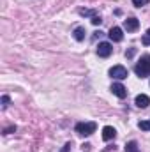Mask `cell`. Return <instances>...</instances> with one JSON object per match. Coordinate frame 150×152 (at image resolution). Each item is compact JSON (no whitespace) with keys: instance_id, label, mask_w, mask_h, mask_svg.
<instances>
[{"instance_id":"obj_1","label":"cell","mask_w":150,"mask_h":152,"mask_svg":"<svg viewBox=\"0 0 150 152\" xmlns=\"http://www.w3.org/2000/svg\"><path fill=\"white\" fill-rule=\"evenodd\" d=\"M134 73L140 76V78H147L150 76V55H143L141 60L136 64L134 67Z\"/></svg>"},{"instance_id":"obj_2","label":"cell","mask_w":150,"mask_h":152,"mask_svg":"<svg viewBox=\"0 0 150 152\" xmlns=\"http://www.w3.org/2000/svg\"><path fill=\"white\" fill-rule=\"evenodd\" d=\"M95 129H97L95 122H79V124H76V133L81 134V136H90L92 133H95Z\"/></svg>"},{"instance_id":"obj_3","label":"cell","mask_w":150,"mask_h":152,"mask_svg":"<svg viewBox=\"0 0 150 152\" xmlns=\"http://www.w3.org/2000/svg\"><path fill=\"white\" fill-rule=\"evenodd\" d=\"M110 76L115 80H125L127 78V69L124 66H113L110 69Z\"/></svg>"},{"instance_id":"obj_4","label":"cell","mask_w":150,"mask_h":152,"mask_svg":"<svg viewBox=\"0 0 150 152\" xmlns=\"http://www.w3.org/2000/svg\"><path fill=\"white\" fill-rule=\"evenodd\" d=\"M113 51L111 44L110 42H99V46H97V55L99 57H103V58H106V57H110Z\"/></svg>"},{"instance_id":"obj_5","label":"cell","mask_w":150,"mask_h":152,"mask_svg":"<svg viewBox=\"0 0 150 152\" xmlns=\"http://www.w3.org/2000/svg\"><path fill=\"white\" fill-rule=\"evenodd\" d=\"M111 92L117 96V97H120V99H124V97L127 96V88H125L122 83H113L111 85Z\"/></svg>"},{"instance_id":"obj_6","label":"cell","mask_w":150,"mask_h":152,"mask_svg":"<svg viewBox=\"0 0 150 152\" xmlns=\"http://www.w3.org/2000/svg\"><path fill=\"white\" fill-rule=\"evenodd\" d=\"M138 27H140V21H138L136 18H127V20L124 21V28H125L127 32H134V30H138Z\"/></svg>"},{"instance_id":"obj_7","label":"cell","mask_w":150,"mask_h":152,"mask_svg":"<svg viewBox=\"0 0 150 152\" xmlns=\"http://www.w3.org/2000/svg\"><path fill=\"white\" fill-rule=\"evenodd\" d=\"M110 39H111L113 42H120L122 37H124V34H122V28L120 27H111V30H110Z\"/></svg>"},{"instance_id":"obj_8","label":"cell","mask_w":150,"mask_h":152,"mask_svg":"<svg viewBox=\"0 0 150 152\" xmlns=\"http://www.w3.org/2000/svg\"><path fill=\"white\" fill-rule=\"evenodd\" d=\"M117 136V131H115V127L111 126H106V127H103V140L104 142H110Z\"/></svg>"},{"instance_id":"obj_9","label":"cell","mask_w":150,"mask_h":152,"mask_svg":"<svg viewBox=\"0 0 150 152\" xmlns=\"http://www.w3.org/2000/svg\"><path fill=\"white\" fill-rule=\"evenodd\" d=\"M134 103H136L138 108H147L150 104V97L145 96V94H140V96H136V101H134Z\"/></svg>"},{"instance_id":"obj_10","label":"cell","mask_w":150,"mask_h":152,"mask_svg":"<svg viewBox=\"0 0 150 152\" xmlns=\"http://www.w3.org/2000/svg\"><path fill=\"white\" fill-rule=\"evenodd\" d=\"M74 39L76 41H83L85 39V28L83 27H78L74 30Z\"/></svg>"},{"instance_id":"obj_11","label":"cell","mask_w":150,"mask_h":152,"mask_svg":"<svg viewBox=\"0 0 150 152\" xmlns=\"http://www.w3.org/2000/svg\"><path fill=\"white\" fill-rule=\"evenodd\" d=\"M125 152H140L138 143H136V142H129V143L125 145Z\"/></svg>"},{"instance_id":"obj_12","label":"cell","mask_w":150,"mask_h":152,"mask_svg":"<svg viewBox=\"0 0 150 152\" xmlns=\"http://www.w3.org/2000/svg\"><path fill=\"white\" fill-rule=\"evenodd\" d=\"M138 127H140L141 131H150V120H143V122H140Z\"/></svg>"},{"instance_id":"obj_13","label":"cell","mask_w":150,"mask_h":152,"mask_svg":"<svg viewBox=\"0 0 150 152\" xmlns=\"http://www.w3.org/2000/svg\"><path fill=\"white\" fill-rule=\"evenodd\" d=\"M79 14H81V16H92V18L95 16V12L90 11V9H79Z\"/></svg>"},{"instance_id":"obj_14","label":"cell","mask_w":150,"mask_h":152,"mask_svg":"<svg viewBox=\"0 0 150 152\" xmlns=\"http://www.w3.org/2000/svg\"><path fill=\"white\" fill-rule=\"evenodd\" d=\"M150 0H133V4L136 5V7H143V5H147Z\"/></svg>"},{"instance_id":"obj_15","label":"cell","mask_w":150,"mask_h":152,"mask_svg":"<svg viewBox=\"0 0 150 152\" xmlns=\"http://www.w3.org/2000/svg\"><path fill=\"white\" fill-rule=\"evenodd\" d=\"M143 44L145 46H150V28L145 32V36H143Z\"/></svg>"},{"instance_id":"obj_16","label":"cell","mask_w":150,"mask_h":152,"mask_svg":"<svg viewBox=\"0 0 150 152\" xmlns=\"http://www.w3.org/2000/svg\"><path fill=\"white\" fill-rule=\"evenodd\" d=\"M101 21H103V20H101V18H99L97 14H95V16L92 18V23H94V25H101Z\"/></svg>"},{"instance_id":"obj_17","label":"cell","mask_w":150,"mask_h":152,"mask_svg":"<svg viewBox=\"0 0 150 152\" xmlns=\"http://www.w3.org/2000/svg\"><path fill=\"white\" fill-rule=\"evenodd\" d=\"M9 101H11V99H9V96H4V97H2V106L5 108V106L9 104Z\"/></svg>"},{"instance_id":"obj_18","label":"cell","mask_w":150,"mask_h":152,"mask_svg":"<svg viewBox=\"0 0 150 152\" xmlns=\"http://www.w3.org/2000/svg\"><path fill=\"white\" fill-rule=\"evenodd\" d=\"M69 149H71V143H66V147H64L60 152H69Z\"/></svg>"},{"instance_id":"obj_19","label":"cell","mask_w":150,"mask_h":152,"mask_svg":"<svg viewBox=\"0 0 150 152\" xmlns=\"http://www.w3.org/2000/svg\"><path fill=\"white\" fill-rule=\"evenodd\" d=\"M12 131H16V127H9V129H5V134H9V133H12Z\"/></svg>"}]
</instances>
